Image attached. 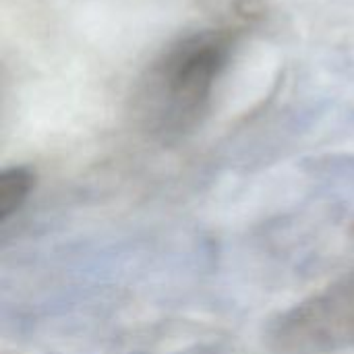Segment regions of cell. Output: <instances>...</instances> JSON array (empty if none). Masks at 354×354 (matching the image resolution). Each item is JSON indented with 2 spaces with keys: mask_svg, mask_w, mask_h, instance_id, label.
<instances>
[{
  "mask_svg": "<svg viewBox=\"0 0 354 354\" xmlns=\"http://www.w3.org/2000/svg\"><path fill=\"white\" fill-rule=\"evenodd\" d=\"M236 35L232 29L197 31L164 54L151 75L156 112L149 118L158 131L180 133L197 120L232 54Z\"/></svg>",
  "mask_w": 354,
  "mask_h": 354,
  "instance_id": "cell-1",
  "label": "cell"
},
{
  "mask_svg": "<svg viewBox=\"0 0 354 354\" xmlns=\"http://www.w3.org/2000/svg\"><path fill=\"white\" fill-rule=\"evenodd\" d=\"M268 342L278 354H336L354 346V276L278 315Z\"/></svg>",
  "mask_w": 354,
  "mask_h": 354,
  "instance_id": "cell-2",
  "label": "cell"
},
{
  "mask_svg": "<svg viewBox=\"0 0 354 354\" xmlns=\"http://www.w3.org/2000/svg\"><path fill=\"white\" fill-rule=\"evenodd\" d=\"M35 185V174L27 166H12L0 174V222L17 214Z\"/></svg>",
  "mask_w": 354,
  "mask_h": 354,
  "instance_id": "cell-3",
  "label": "cell"
},
{
  "mask_svg": "<svg viewBox=\"0 0 354 354\" xmlns=\"http://www.w3.org/2000/svg\"><path fill=\"white\" fill-rule=\"evenodd\" d=\"M234 8L245 19H259L266 12V6L261 0H236Z\"/></svg>",
  "mask_w": 354,
  "mask_h": 354,
  "instance_id": "cell-4",
  "label": "cell"
}]
</instances>
